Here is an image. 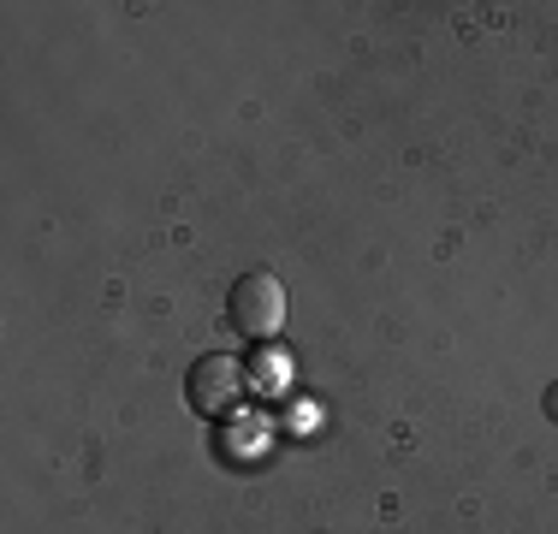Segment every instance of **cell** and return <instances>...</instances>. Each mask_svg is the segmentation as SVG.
I'll list each match as a JSON object with an SVG mask.
<instances>
[{
	"mask_svg": "<svg viewBox=\"0 0 558 534\" xmlns=\"http://www.w3.org/2000/svg\"><path fill=\"white\" fill-rule=\"evenodd\" d=\"M226 320H232L238 339L250 344H268L279 339V327H286V286H279L274 274H238L232 279V298H226Z\"/></svg>",
	"mask_w": 558,
	"mask_h": 534,
	"instance_id": "6da1fadb",
	"label": "cell"
},
{
	"mask_svg": "<svg viewBox=\"0 0 558 534\" xmlns=\"http://www.w3.org/2000/svg\"><path fill=\"white\" fill-rule=\"evenodd\" d=\"M541 410H547V422H558V380L547 386V398H541Z\"/></svg>",
	"mask_w": 558,
	"mask_h": 534,
	"instance_id": "3957f363",
	"label": "cell"
},
{
	"mask_svg": "<svg viewBox=\"0 0 558 534\" xmlns=\"http://www.w3.org/2000/svg\"><path fill=\"white\" fill-rule=\"evenodd\" d=\"M244 392H250V374L238 356H226V351H208V356H196L191 374H184V398H191V410L196 416H232L238 404H244Z\"/></svg>",
	"mask_w": 558,
	"mask_h": 534,
	"instance_id": "7a4b0ae2",
	"label": "cell"
}]
</instances>
